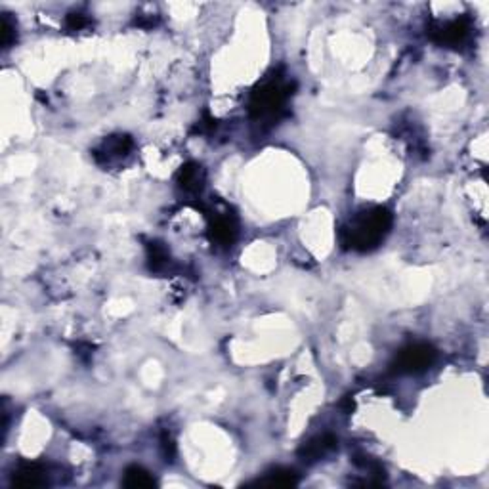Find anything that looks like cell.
Masks as SVG:
<instances>
[{
	"label": "cell",
	"instance_id": "6da1fadb",
	"mask_svg": "<svg viewBox=\"0 0 489 489\" xmlns=\"http://www.w3.org/2000/svg\"><path fill=\"white\" fill-rule=\"evenodd\" d=\"M392 228V214L384 206H373L355 216L340 229V241L354 251H371L388 235Z\"/></svg>",
	"mask_w": 489,
	"mask_h": 489
},
{
	"label": "cell",
	"instance_id": "7a4b0ae2",
	"mask_svg": "<svg viewBox=\"0 0 489 489\" xmlns=\"http://www.w3.org/2000/svg\"><path fill=\"white\" fill-rule=\"evenodd\" d=\"M291 85H285L283 80L276 77V79L266 80L264 85L256 88L251 98V117L253 118H269L276 121L281 111H283L285 103L291 96Z\"/></svg>",
	"mask_w": 489,
	"mask_h": 489
},
{
	"label": "cell",
	"instance_id": "3957f363",
	"mask_svg": "<svg viewBox=\"0 0 489 489\" xmlns=\"http://www.w3.org/2000/svg\"><path fill=\"white\" fill-rule=\"evenodd\" d=\"M436 362V350L430 344L417 342L403 348L394 359V371L398 373H420L428 369Z\"/></svg>",
	"mask_w": 489,
	"mask_h": 489
},
{
	"label": "cell",
	"instance_id": "277c9868",
	"mask_svg": "<svg viewBox=\"0 0 489 489\" xmlns=\"http://www.w3.org/2000/svg\"><path fill=\"white\" fill-rule=\"evenodd\" d=\"M468 33H470V21L466 17L453 19V21H447V24H436L430 27V37L436 42L445 44V46H457V44H461L468 37Z\"/></svg>",
	"mask_w": 489,
	"mask_h": 489
},
{
	"label": "cell",
	"instance_id": "5b68a950",
	"mask_svg": "<svg viewBox=\"0 0 489 489\" xmlns=\"http://www.w3.org/2000/svg\"><path fill=\"white\" fill-rule=\"evenodd\" d=\"M337 443H339L337 442V438L331 434L317 436V438H314V440H310L308 443H304L299 453H300V457L304 459V461L314 463V461H317V459L325 457L329 451L335 450V447H337Z\"/></svg>",
	"mask_w": 489,
	"mask_h": 489
},
{
	"label": "cell",
	"instance_id": "8992f818",
	"mask_svg": "<svg viewBox=\"0 0 489 489\" xmlns=\"http://www.w3.org/2000/svg\"><path fill=\"white\" fill-rule=\"evenodd\" d=\"M46 483V474L40 465H24L14 474V486L19 488H39Z\"/></svg>",
	"mask_w": 489,
	"mask_h": 489
},
{
	"label": "cell",
	"instance_id": "52a82bcc",
	"mask_svg": "<svg viewBox=\"0 0 489 489\" xmlns=\"http://www.w3.org/2000/svg\"><path fill=\"white\" fill-rule=\"evenodd\" d=\"M203 180H205L203 168L195 163H188L186 166H181L180 172H178V184L186 191H199L203 188Z\"/></svg>",
	"mask_w": 489,
	"mask_h": 489
},
{
	"label": "cell",
	"instance_id": "ba28073f",
	"mask_svg": "<svg viewBox=\"0 0 489 489\" xmlns=\"http://www.w3.org/2000/svg\"><path fill=\"white\" fill-rule=\"evenodd\" d=\"M211 235L218 244H231L237 235L235 222L228 216H218L211 226Z\"/></svg>",
	"mask_w": 489,
	"mask_h": 489
},
{
	"label": "cell",
	"instance_id": "9c48e42d",
	"mask_svg": "<svg viewBox=\"0 0 489 489\" xmlns=\"http://www.w3.org/2000/svg\"><path fill=\"white\" fill-rule=\"evenodd\" d=\"M123 483L127 488H153L155 486V478L151 476L145 468L142 466H128L125 470V478Z\"/></svg>",
	"mask_w": 489,
	"mask_h": 489
},
{
	"label": "cell",
	"instance_id": "30bf717a",
	"mask_svg": "<svg viewBox=\"0 0 489 489\" xmlns=\"http://www.w3.org/2000/svg\"><path fill=\"white\" fill-rule=\"evenodd\" d=\"M296 474L292 470H283V468H277L274 472H269L266 478L258 480L260 486H294L296 483Z\"/></svg>",
	"mask_w": 489,
	"mask_h": 489
},
{
	"label": "cell",
	"instance_id": "8fae6325",
	"mask_svg": "<svg viewBox=\"0 0 489 489\" xmlns=\"http://www.w3.org/2000/svg\"><path fill=\"white\" fill-rule=\"evenodd\" d=\"M132 148V140L128 136H111L107 138V142L103 143V151L105 155H127L128 151Z\"/></svg>",
	"mask_w": 489,
	"mask_h": 489
},
{
	"label": "cell",
	"instance_id": "7c38bea8",
	"mask_svg": "<svg viewBox=\"0 0 489 489\" xmlns=\"http://www.w3.org/2000/svg\"><path fill=\"white\" fill-rule=\"evenodd\" d=\"M0 37H2V46L8 48L12 42H14V39H16V27L12 25V21H10L8 14H4L2 16V25H0Z\"/></svg>",
	"mask_w": 489,
	"mask_h": 489
},
{
	"label": "cell",
	"instance_id": "4fadbf2b",
	"mask_svg": "<svg viewBox=\"0 0 489 489\" xmlns=\"http://www.w3.org/2000/svg\"><path fill=\"white\" fill-rule=\"evenodd\" d=\"M150 260L153 268H159L163 266L168 260V253L165 251V247L161 243H151L150 244Z\"/></svg>",
	"mask_w": 489,
	"mask_h": 489
},
{
	"label": "cell",
	"instance_id": "5bb4252c",
	"mask_svg": "<svg viewBox=\"0 0 489 489\" xmlns=\"http://www.w3.org/2000/svg\"><path fill=\"white\" fill-rule=\"evenodd\" d=\"M88 24H90L88 17L82 16V14H69V16H67V27H69L71 31H80V29H85Z\"/></svg>",
	"mask_w": 489,
	"mask_h": 489
},
{
	"label": "cell",
	"instance_id": "9a60e30c",
	"mask_svg": "<svg viewBox=\"0 0 489 489\" xmlns=\"http://www.w3.org/2000/svg\"><path fill=\"white\" fill-rule=\"evenodd\" d=\"M174 442H172V438L170 436H163V451H165V457H166V461H172V457H174Z\"/></svg>",
	"mask_w": 489,
	"mask_h": 489
}]
</instances>
